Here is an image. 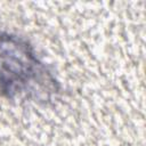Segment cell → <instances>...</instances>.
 I'll return each instance as SVG.
<instances>
[{
    "instance_id": "1",
    "label": "cell",
    "mask_w": 146,
    "mask_h": 146,
    "mask_svg": "<svg viewBox=\"0 0 146 146\" xmlns=\"http://www.w3.org/2000/svg\"><path fill=\"white\" fill-rule=\"evenodd\" d=\"M60 91L50 68L23 36L0 31V95L10 100L47 104Z\"/></svg>"
}]
</instances>
